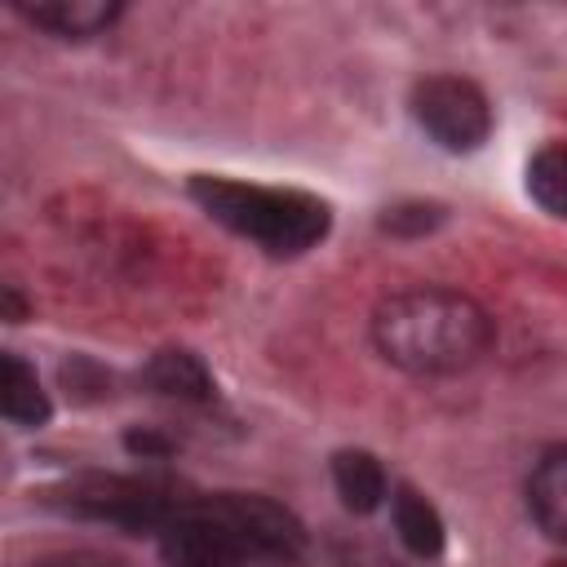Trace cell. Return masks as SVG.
<instances>
[{
    "instance_id": "6da1fadb",
    "label": "cell",
    "mask_w": 567,
    "mask_h": 567,
    "mask_svg": "<svg viewBox=\"0 0 567 567\" xmlns=\"http://www.w3.org/2000/svg\"><path fill=\"white\" fill-rule=\"evenodd\" d=\"M492 315L456 288L421 284L377 301L372 346L377 354L412 377H452L474 368L492 346Z\"/></svg>"
},
{
    "instance_id": "7a4b0ae2",
    "label": "cell",
    "mask_w": 567,
    "mask_h": 567,
    "mask_svg": "<svg viewBox=\"0 0 567 567\" xmlns=\"http://www.w3.org/2000/svg\"><path fill=\"white\" fill-rule=\"evenodd\" d=\"M190 199L230 235L252 239L270 257H301L315 248L332 213L323 199L306 190H284V186H252V182H230V177H195Z\"/></svg>"
},
{
    "instance_id": "3957f363",
    "label": "cell",
    "mask_w": 567,
    "mask_h": 567,
    "mask_svg": "<svg viewBox=\"0 0 567 567\" xmlns=\"http://www.w3.org/2000/svg\"><path fill=\"white\" fill-rule=\"evenodd\" d=\"M44 501L58 505L62 514L111 523L124 532H159L182 509V496H173L168 487L146 478H124V474H84L53 487Z\"/></svg>"
},
{
    "instance_id": "277c9868",
    "label": "cell",
    "mask_w": 567,
    "mask_h": 567,
    "mask_svg": "<svg viewBox=\"0 0 567 567\" xmlns=\"http://www.w3.org/2000/svg\"><path fill=\"white\" fill-rule=\"evenodd\" d=\"M412 120L434 146H443L452 155L478 151L492 133V106H487L483 89L465 75H425V80H416Z\"/></svg>"
},
{
    "instance_id": "5b68a950",
    "label": "cell",
    "mask_w": 567,
    "mask_h": 567,
    "mask_svg": "<svg viewBox=\"0 0 567 567\" xmlns=\"http://www.w3.org/2000/svg\"><path fill=\"white\" fill-rule=\"evenodd\" d=\"M208 509L230 527V536L244 545L248 558H301L306 549V527L301 518L270 501V496H257V492H217V496H204Z\"/></svg>"
},
{
    "instance_id": "8992f818",
    "label": "cell",
    "mask_w": 567,
    "mask_h": 567,
    "mask_svg": "<svg viewBox=\"0 0 567 567\" xmlns=\"http://www.w3.org/2000/svg\"><path fill=\"white\" fill-rule=\"evenodd\" d=\"M168 567H244L248 554L230 527L208 509V501H182V509L155 532Z\"/></svg>"
},
{
    "instance_id": "52a82bcc",
    "label": "cell",
    "mask_w": 567,
    "mask_h": 567,
    "mask_svg": "<svg viewBox=\"0 0 567 567\" xmlns=\"http://www.w3.org/2000/svg\"><path fill=\"white\" fill-rule=\"evenodd\" d=\"M18 13L58 40H89L120 18V4L115 0H35V4H18Z\"/></svg>"
},
{
    "instance_id": "ba28073f",
    "label": "cell",
    "mask_w": 567,
    "mask_h": 567,
    "mask_svg": "<svg viewBox=\"0 0 567 567\" xmlns=\"http://www.w3.org/2000/svg\"><path fill=\"white\" fill-rule=\"evenodd\" d=\"M527 509L549 540L567 545V447H554L536 461L527 478Z\"/></svg>"
},
{
    "instance_id": "9c48e42d",
    "label": "cell",
    "mask_w": 567,
    "mask_h": 567,
    "mask_svg": "<svg viewBox=\"0 0 567 567\" xmlns=\"http://www.w3.org/2000/svg\"><path fill=\"white\" fill-rule=\"evenodd\" d=\"M390 523H394V536L403 540V549L416 554V558H439L443 545H447L443 514L416 487H394V496H390Z\"/></svg>"
},
{
    "instance_id": "30bf717a",
    "label": "cell",
    "mask_w": 567,
    "mask_h": 567,
    "mask_svg": "<svg viewBox=\"0 0 567 567\" xmlns=\"http://www.w3.org/2000/svg\"><path fill=\"white\" fill-rule=\"evenodd\" d=\"M332 487L350 514H372L390 496V478H385L381 461L363 447H346L332 456Z\"/></svg>"
},
{
    "instance_id": "8fae6325",
    "label": "cell",
    "mask_w": 567,
    "mask_h": 567,
    "mask_svg": "<svg viewBox=\"0 0 567 567\" xmlns=\"http://www.w3.org/2000/svg\"><path fill=\"white\" fill-rule=\"evenodd\" d=\"M142 377L155 394H168L182 403H208L213 399V377H208L204 359L190 350H159Z\"/></svg>"
},
{
    "instance_id": "7c38bea8",
    "label": "cell",
    "mask_w": 567,
    "mask_h": 567,
    "mask_svg": "<svg viewBox=\"0 0 567 567\" xmlns=\"http://www.w3.org/2000/svg\"><path fill=\"white\" fill-rule=\"evenodd\" d=\"M0 412L13 421V425H22V430H31V425H44L49 421V394H44V385H40V377H35V368L31 363H22L18 354H4L0 359Z\"/></svg>"
},
{
    "instance_id": "4fadbf2b",
    "label": "cell",
    "mask_w": 567,
    "mask_h": 567,
    "mask_svg": "<svg viewBox=\"0 0 567 567\" xmlns=\"http://www.w3.org/2000/svg\"><path fill=\"white\" fill-rule=\"evenodd\" d=\"M527 195L549 213L567 217V142L540 146L527 164Z\"/></svg>"
},
{
    "instance_id": "5bb4252c",
    "label": "cell",
    "mask_w": 567,
    "mask_h": 567,
    "mask_svg": "<svg viewBox=\"0 0 567 567\" xmlns=\"http://www.w3.org/2000/svg\"><path fill=\"white\" fill-rule=\"evenodd\" d=\"M439 221H443V208L439 204H403V208H390L381 226L394 230V235H408V230H430Z\"/></svg>"
},
{
    "instance_id": "9a60e30c",
    "label": "cell",
    "mask_w": 567,
    "mask_h": 567,
    "mask_svg": "<svg viewBox=\"0 0 567 567\" xmlns=\"http://www.w3.org/2000/svg\"><path fill=\"white\" fill-rule=\"evenodd\" d=\"M124 447H128L133 456H168V452H173V443L159 439V434H151V430H128V434H124Z\"/></svg>"
},
{
    "instance_id": "2e32d148",
    "label": "cell",
    "mask_w": 567,
    "mask_h": 567,
    "mask_svg": "<svg viewBox=\"0 0 567 567\" xmlns=\"http://www.w3.org/2000/svg\"><path fill=\"white\" fill-rule=\"evenodd\" d=\"M22 315H27V306H22L18 288H13V284H4V319H9V323H22Z\"/></svg>"
}]
</instances>
